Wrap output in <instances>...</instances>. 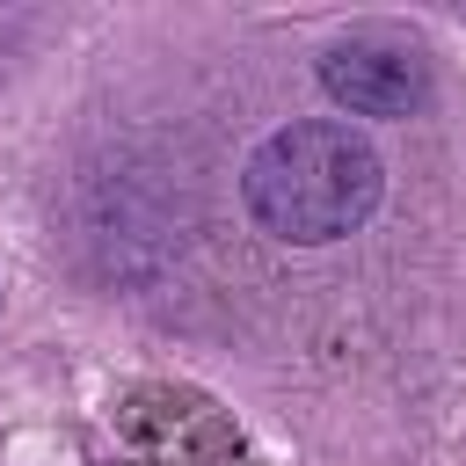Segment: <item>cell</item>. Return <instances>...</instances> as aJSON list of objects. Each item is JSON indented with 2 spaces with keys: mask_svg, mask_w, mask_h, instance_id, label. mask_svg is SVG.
<instances>
[{
  "mask_svg": "<svg viewBox=\"0 0 466 466\" xmlns=\"http://www.w3.org/2000/svg\"><path fill=\"white\" fill-rule=\"evenodd\" d=\"M240 197L262 233H277L291 248H328V240H350L357 226H371V211L386 197V167H379L371 138L350 131L342 116H299L248 153Z\"/></svg>",
  "mask_w": 466,
  "mask_h": 466,
  "instance_id": "cell-1",
  "label": "cell"
},
{
  "mask_svg": "<svg viewBox=\"0 0 466 466\" xmlns=\"http://www.w3.org/2000/svg\"><path fill=\"white\" fill-rule=\"evenodd\" d=\"M320 87L357 109V116H408L430 87L415 44H379V36H342L320 51Z\"/></svg>",
  "mask_w": 466,
  "mask_h": 466,
  "instance_id": "cell-2",
  "label": "cell"
},
{
  "mask_svg": "<svg viewBox=\"0 0 466 466\" xmlns=\"http://www.w3.org/2000/svg\"><path fill=\"white\" fill-rule=\"evenodd\" d=\"M124 437H131L146 459H160V466H218V459L240 444V430H233L204 393H167V386L131 400Z\"/></svg>",
  "mask_w": 466,
  "mask_h": 466,
  "instance_id": "cell-3",
  "label": "cell"
}]
</instances>
